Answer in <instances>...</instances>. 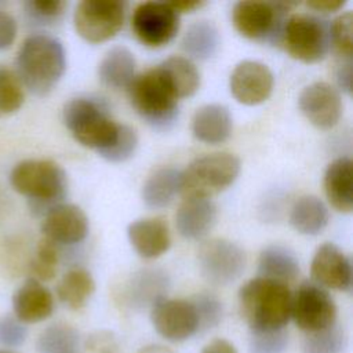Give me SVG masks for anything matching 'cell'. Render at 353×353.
I'll return each instance as SVG.
<instances>
[{
	"label": "cell",
	"mask_w": 353,
	"mask_h": 353,
	"mask_svg": "<svg viewBox=\"0 0 353 353\" xmlns=\"http://www.w3.org/2000/svg\"><path fill=\"white\" fill-rule=\"evenodd\" d=\"M170 280L159 269H145L135 273L125 290V299L131 307L142 309L152 306L157 299L165 296Z\"/></svg>",
	"instance_id": "603a6c76"
},
{
	"label": "cell",
	"mask_w": 353,
	"mask_h": 353,
	"mask_svg": "<svg viewBox=\"0 0 353 353\" xmlns=\"http://www.w3.org/2000/svg\"><path fill=\"white\" fill-rule=\"evenodd\" d=\"M281 43L294 59L305 63L319 62L331 47L330 25L312 14H292L284 23Z\"/></svg>",
	"instance_id": "52a82bcc"
},
{
	"label": "cell",
	"mask_w": 353,
	"mask_h": 353,
	"mask_svg": "<svg viewBox=\"0 0 353 353\" xmlns=\"http://www.w3.org/2000/svg\"><path fill=\"white\" fill-rule=\"evenodd\" d=\"M98 77L106 87L127 88L135 77L134 54L123 46L110 48L98 65Z\"/></svg>",
	"instance_id": "484cf974"
},
{
	"label": "cell",
	"mask_w": 353,
	"mask_h": 353,
	"mask_svg": "<svg viewBox=\"0 0 353 353\" xmlns=\"http://www.w3.org/2000/svg\"><path fill=\"white\" fill-rule=\"evenodd\" d=\"M17 22L12 15L0 10V51L12 46L17 36Z\"/></svg>",
	"instance_id": "60d3db41"
},
{
	"label": "cell",
	"mask_w": 353,
	"mask_h": 353,
	"mask_svg": "<svg viewBox=\"0 0 353 353\" xmlns=\"http://www.w3.org/2000/svg\"><path fill=\"white\" fill-rule=\"evenodd\" d=\"M233 119L229 109L221 103H208L199 108L192 117L193 137L207 145H219L229 139Z\"/></svg>",
	"instance_id": "44dd1931"
},
{
	"label": "cell",
	"mask_w": 353,
	"mask_h": 353,
	"mask_svg": "<svg viewBox=\"0 0 353 353\" xmlns=\"http://www.w3.org/2000/svg\"><path fill=\"white\" fill-rule=\"evenodd\" d=\"M95 291V281L91 273L83 268L69 269L57 284L59 301L69 309H81Z\"/></svg>",
	"instance_id": "f1b7e54d"
},
{
	"label": "cell",
	"mask_w": 353,
	"mask_h": 353,
	"mask_svg": "<svg viewBox=\"0 0 353 353\" xmlns=\"http://www.w3.org/2000/svg\"><path fill=\"white\" fill-rule=\"evenodd\" d=\"M181 192V170L161 167L156 170L142 186V200L146 207L159 210L170 205Z\"/></svg>",
	"instance_id": "4316f807"
},
{
	"label": "cell",
	"mask_w": 353,
	"mask_h": 353,
	"mask_svg": "<svg viewBox=\"0 0 353 353\" xmlns=\"http://www.w3.org/2000/svg\"><path fill=\"white\" fill-rule=\"evenodd\" d=\"M291 295L287 284L261 276L244 283L239 290V306L250 330L285 328L290 320Z\"/></svg>",
	"instance_id": "7a4b0ae2"
},
{
	"label": "cell",
	"mask_w": 353,
	"mask_h": 353,
	"mask_svg": "<svg viewBox=\"0 0 353 353\" xmlns=\"http://www.w3.org/2000/svg\"><path fill=\"white\" fill-rule=\"evenodd\" d=\"M324 192L330 204L339 212L353 208V167L349 157L331 161L324 172Z\"/></svg>",
	"instance_id": "7402d4cb"
},
{
	"label": "cell",
	"mask_w": 353,
	"mask_h": 353,
	"mask_svg": "<svg viewBox=\"0 0 353 353\" xmlns=\"http://www.w3.org/2000/svg\"><path fill=\"white\" fill-rule=\"evenodd\" d=\"M170 4L178 14H185V12H193L201 8L205 3L201 0H182V1H174Z\"/></svg>",
	"instance_id": "f6af8a7d"
},
{
	"label": "cell",
	"mask_w": 353,
	"mask_h": 353,
	"mask_svg": "<svg viewBox=\"0 0 353 353\" xmlns=\"http://www.w3.org/2000/svg\"><path fill=\"white\" fill-rule=\"evenodd\" d=\"M290 4L269 1H237L232 10L234 29L245 39L255 41H281Z\"/></svg>",
	"instance_id": "ba28073f"
},
{
	"label": "cell",
	"mask_w": 353,
	"mask_h": 353,
	"mask_svg": "<svg viewBox=\"0 0 353 353\" xmlns=\"http://www.w3.org/2000/svg\"><path fill=\"white\" fill-rule=\"evenodd\" d=\"M127 237L135 252L143 259H156L171 245V234L161 218H141L127 228Z\"/></svg>",
	"instance_id": "ac0fdd59"
},
{
	"label": "cell",
	"mask_w": 353,
	"mask_h": 353,
	"mask_svg": "<svg viewBox=\"0 0 353 353\" xmlns=\"http://www.w3.org/2000/svg\"><path fill=\"white\" fill-rule=\"evenodd\" d=\"M336 305L325 288L313 281H303L291 295L290 319L307 332L325 330L336 323Z\"/></svg>",
	"instance_id": "30bf717a"
},
{
	"label": "cell",
	"mask_w": 353,
	"mask_h": 353,
	"mask_svg": "<svg viewBox=\"0 0 353 353\" xmlns=\"http://www.w3.org/2000/svg\"><path fill=\"white\" fill-rule=\"evenodd\" d=\"M216 222V205L210 199L185 197L175 212L178 233L186 240L205 237Z\"/></svg>",
	"instance_id": "d6986e66"
},
{
	"label": "cell",
	"mask_w": 353,
	"mask_h": 353,
	"mask_svg": "<svg viewBox=\"0 0 353 353\" xmlns=\"http://www.w3.org/2000/svg\"><path fill=\"white\" fill-rule=\"evenodd\" d=\"M88 218L74 204H57L44 215L41 232L54 244L72 245L83 241L88 234Z\"/></svg>",
	"instance_id": "e0dca14e"
},
{
	"label": "cell",
	"mask_w": 353,
	"mask_h": 353,
	"mask_svg": "<svg viewBox=\"0 0 353 353\" xmlns=\"http://www.w3.org/2000/svg\"><path fill=\"white\" fill-rule=\"evenodd\" d=\"M150 321L170 342H183L199 332V317L190 299H157L150 306Z\"/></svg>",
	"instance_id": "4fadbf2b"
},
{
	"label": "cell",
	"mask_w": 353,
	"mask_h": 353,
	"mask_svg": "<svg viewBox=\"0 0 353 353\" xmlns=\"http://www.w3.org/2000/svg\"><path fill=\"white\" fill-rule=\"evenodd\" d=\"M125 7L124 1L83 0L74 8V29L83 40L91 44L108 41L121 30Z\"/></svg>",
	"instance_id": "9c48e42d"
},
{
	"label": "cell",
	"mask_w": 353,
	"mask_h": 353,
	"mask_svg": "<svg viewBox=\"0 0 353 353\" xmlns=\"http://www.w3.org/2000/svg\"><path fill=\"white\" fill-rule=\"evenodd\" d=\"M131 26L135 37L146 47L168 44L179 30V14L170 3L143 1L132 12Z\"/></svg>",
	"instance_id": "7c38bea8"
},
{
	"label": "cell",
	"mask_w": 353,
	"mask_h": 353,
	"mask_svg": "<svg viewBox=\"0 0 353 353\" xmlns=\"http://www.w3.org/2000/svg\"><path fill=\"white\" fill-rule=\"evenodd\" d=\"M159 68L167 77L179 99L192 97L200 87V72L193 61L182 55H172L164 59Z\"/></svg>",
	"instance_id": "f546056e"
},
{
	"label": "cell",
	"mask_w": 353,
	"mask_h": 353,
	"mask_svg": "<svg viewBox=\"0 0 353 353\" xmlns=\"http://www.w3.org/2000/svg\"><path fill=\"white\" fill-rule=\"evenodd\" d=\"M313 283L323 288L349 291L352 287V263L349 256L334 243L321 244L312 259Z\"/></svg>",
	"instance_id": "2e32d148"
},
{
	"label": "cell",
	"mask_w": 353,
	"mask_h": 353,
	"mask_svg": "<svg viewBox=\"0 0 353 353\" xmlns=\"http://www.w3.org/2000/svg\"><path fill=\"white\" fill-rule=\"evenodd\" d=\"M25 99L23 85L11 69L0 63V116L17 112Z\"/></svg>",
	"instance_id": "836d02e7"
},
{
	"label": "cell",
	"mask_w": 353,
	"mask_h": 353,
	"mask_svg": "<svg viewBox=\"0 0 353 353\" xmlns=\"http://www.w3.org/2000/svg\"><path fill=\"white\" fill-rule=\"evenodd\" d=\"M28 335V330L17 317H0V345L6 347L21 346Z\"/></svg>",
	"instance_id": "ab89813d"
},
{
	"label": "cell",
	"mask_w": 353,
	"mask_h": 353,
	"mask_svg": "<svg viewBox=\"0 0 353 353\" xmlns=\"http://www.w3.org/2000/svg\"><path fill=\"white\" fill-rule=\"evenodd\" d=\"M0 353H14L11 350H6V349H0Z\"/></svg>",
	"instance_id": "7dc6e473"
},
{
	"label": "cell",
	"mask_w": 353,
	"mask_h": 353,
	"mask_svg": "<svg viewBox=\"0 0 353 353\" xmlns=\"http://www.w3.org/2000/svg\"><path fill=\"white\" fill-rule=\"evenodd\" d=\"M36 347L39 353H81V338L74 327L55 323L43 330Z\"/></svg>",
	"instance_id": "4dcf8cb0"
},
{
	"label": "cell",
	"mask_w": 353,
	"mask_h": 353,
	"mask_svg": "<svg viewBox=\"0 0 353 353\" xmlns=\"http://www.w3.org/2000/svg\"><path fill=\"white\" fill-rule=\"evenodd\" d=\"M347 336L336 323L325 330L307 332L302 342V353H345Z\"/></svg>",
	"instance_id": "1f68e13d"
},
{
	"label": "cell",
	"mask_w": 353,
	"mask_h": 353,
	"mask_svg": "<svg viewBox=\"0 0 353 353\" xmlns=\"http://www.w3.org/2000/svg\"><path fill=\"white\" fill-rule=\"evenodd\" d=\"M352 22L353 15L350 11H345L338 15L330 25V40L335 52L341 58H352L353 39H352Z\"/></svg>",
	"instance_id": "8d00e7d4"
},
{
	"label": "cell",
	"mask_w": 353,
	"mask_h": 353,
	"mask_svg": "<svg viewBox=\"0 0 353 353\" xmlns=\"http://www.w3.org/2000/svg\"><path fill=\"white\" fill-rule=\"evenodd\" d=\"M336 83L341 91L350 94L352 91V58H341L335 70Z\"/></svg>",
	"instance_id": "b9f144b4"
},
{
	"label": "cell",
	"mask_w": 353,
	"mask_h": 353,
	"mask_svg": "<svg viewBox=\"0 0 353 353\" xmlns=\"http://www.w3.org/2000/svg\"><path fill=\"white\" fill-rule=\"evenodd\" d=\"M58 262H59V254H58L57 244L47 240L46 237L41 239L37 244L36 254L29 265L30 273L33 274L32 279L40 283L52 280L57 274Z\"/></svg>",
	"instance_id": "d6a6232c"
},
{
	"label": "cell",
	"mask_w": 353,
	"mask_h": 353,
	"mask_svg": "<svg viewBox=\"0 0 353 353\" xmlns=\"http://www.w3.org/2000/svg\"><path fill=\"white\" fill-rule=\"evenodd\" d=\"M258 272L261 277L288 284L298 277L299 262L290 248L270 244L259 254Z\"/></svg>",
	"instance_id": "d4e9b609"
},
{
	"label": "cell",
	"mask_w": 353,
	"mask_h": 353,
	"mask_svg": "<svg viewBox=\"0 0 353 353\" xmlns=\"http://www.w3.org/2000/svg\"><path fill=\"white\" fill-rule=\"evenodd\" d=\"M250 353H285L288 332L285 328L274 331H251Z\"/></svg>",
	"instance_id": "74e56055"
},
{
	"label": "cell",
	"mask_w": 353,
	"mask_h": 353,
	"mask_svg": "<svg viewBox=\"0 0 353 353\" xmlns=\"http://www.w3.org/2000/svg\"><path fill=\"white\" fill-rule=\"evenodd\" d=\"M62 119L72 137L99 156L117 141L121 125L109 117L101 102L92 98H73L62 109Z\"/></svg>",
	"instance_id": "5b68a950"
},
{
	"label": "cell",
	"mask_w": 353,
	"mask_h": 353,
	"mask_svg": "<svg viewBox=\"0 0 353 353\" xmlns=\"http://www.w3.org/2000/svg\"><path fill=\"white\" fill-rule=\"evenodd\" d=\"M66 6L62 0H29L23 3V11L32 23L50 25L62 18Z\"/></svg>",
	"instance_id": "d590c367"
},
{
	"label": "cell",
	"mask_w": 353,
	"mask_h": 353,
	"mask_svg": "<svg viewBox=\"0 0 353 353\" xmlns=\"http://www.w3.org/2000/svg\"><path fill=\"white\" fill-rule=\"evenodd\" d=\"M138 353H174L170 347L163 345H148L143 346Z\"/></svg>",
	"instance_id": "bcb514c9"
},
{
	"label": "cell",
	"mask_w": 353,
	"mask_h": 353,
	"mask_svg": "<svg viewBox=\"0 0 353 353\" xmlns=\"http://www.w3.org/2000/svg\"><path fill=\"white\" fill-rule=\"evenodd\" d=\"M12 188L26 196L30 208L37 214H44L61 204L66 196L68 182L65 171L52 160H23L18 163L11 174Z\"/></svg>",
	"instance_id": "277c9868"
},
{
	"label": "cell",
	"mask_w": 353,
	"mask_h": 353,
	"mask_svg": "<svg viewBox=\"0 0 353 353\" xmlns=\"http://www.w3.org/2000/svg\"><path fill=\"white\" fill-rule=\"evenodd\" d=\"M190 301L199 317V332L208 331L221 323L223 316V306L215 295L210 292H200Z\"/></svg>",
	"instance_id": "e575fe53"
},
{
	"label": "cell",
	"mask_w": 353,
	"mask_h": 353,
	"mask_svg": "<svg viewBox=\"0 0 353 353\" xmlns=\"http://www.w3.org/2000/svg\"><path fill=\"white\" fill-rule=\"evenodd\" d=\"M15 69L21 84L30 92L48 94L66 70L63 44L47 33L28 36L15 58Z\"/></svg>",
	"instance_id": "6da1fadb"
},
{
	"label": "cell",
	"mask_w": 353,
	"mask_h": 353,
	"mask_svg": "<svg viewBox=\"0 0 353 353\" xmlns=\"http://www.w3.org/2000/svg\"><path fill=\"white\" fill-rule=\"evenodd\" d=\"M201 276L212 285H229L244 272L247 256L244 250L228 239H211L197 252Z\"/></svg>",
	"instance_id": "8fae6325"
},
{
	"label": "cell",
	"mask_w": 353,
	"mask_h": 353,
	"mask_svg": "<svg viewBox=\"0 0 353 353\" xmlns=\"http://www.w3.org/2000/svg\"><path fill=\"white\" fill-rule=\"evenodd\" d=\"M330 214L327 205L317 196L299 197L290 212L291 226L301 234L317 236L328 225Z\"/></svg>",
	"instance_id": "83f0119b"
},
{
	"label": "cell",
	"mask_w": 353,
	"mask_h": 353,
	"mask_svg": "<svg viewBox=\"0 0 353 353\" xmlns=\"http://www.w3.org/2000/svg\"><path fill=\"white\" fill-rule=\"evenodd\" d=\"M127 90L132 108L150 127L167 131L175 124L179 98L159 65L135 76Z\"/></svg>",
	"instance_id": "3957f363"
},
{
	"label": "cell",
	"mask_w": 353,
	"mask_h": 353,
	"mask_svg": "<svg viewBox=\"0 0 353 353\" xmlns=\"http://www.w3.org/2000/svg\"><path fill=\"white\" fill-rule=\"evenodd\" d=\"M240 160L226 152L204 154L181 171L183 197L210 199L228 189L240 174Z\"/></svg>",
	"instance_id": "8992f818"
},
{
	"label": "cell",
	"mask_w": 353,
	"mask_h": 353,
	"mask_svg": "<svg viewBox=\"0 0 353 353\" xmlns=\"http://www.w3.org/2000/svg\"><path fill=\"white\" fill-rule=\"evenodd\" d=\"M201 353H237V350L228 339L215 338L203 347Z\"/></svg>",
	"instance_id": "ee69618b"
},
{
	"label": "cell",
	"mask_w": 353,
	"mask_h": 353,
	"mask_svg": "<svg viewBox=\"0 0 353 353\" xmlns=\"http://www.w3.org/2000/svg\"><path fill=\"white\" fill-rule=\"evenodd\" d=\"M272 70L259 61L239 62L230 73L229 90L233 98L243 105L255 106L265 102L273 91Z\"/></svg>",
	"instance_id": "5bb4252c"
},
{
	"label": "cell",
	"mask_w": 353,
	"mask_h": 353,
	"mask_svg": "<svg viewBox=\"0 0 353 353\" xmlns=\"http://www.w3.org/2000/svg\"><path fill=\"white\" fill-rule=\"evenodd\" d=\"M301 113L319 130L335 127L342 116V98L334 85L325 81H314L306 85L298 98Z\"/></svg>",
	"instance_id": "9a60e30c"
},
{
	"label": "cell",
	"mask_w": 353,
	"mask_h": 353,
	"mask_svg": "<svg viewBox=\"0 0 353 353\" xmlns=\"http://www.w3.org/2000/svg\"><path fill=\"white\" fill-rule=\"evenodd\" d=\"M138 146V137L134 128L123 124L116 143L101 157L110 163H123L134 156Z\"/></svg>",
	"instance_id": "f35d334b"
},
{
	"label": "cell",
	"mask_w": 353,
	"mask_h": 353,
	"mask_svg": "<svg viewBox=\"0 0 353 353\" xmlns=\"http://www.w3.org/2000/svg\"><path fill=\"white\" fill-rule=\"evenodd\" d=\"M219 47V32L211 21L205 19L190 23L181 40V48L190 61H208L218 54Z\"/></svg>",
	"instance_id": "cb8c5ba5"
},
{
	"label": "cell",
	"mask_w": 353,
	"mask_h": 353,
	"mask_svg": "<svg viewBox=\"0 0 353 353\" xmlns=\"http://www.w3.org/2000/svg\"><path fill=\"white\" fill-rule=\"evenodd\" d=\"M12 309L21 323H39L52 314L54 298L47 287L30 277L15 291Z\"/></svg>",
	"instance_id": "ffe728a7"
},
{
	"label": "cell",
	"mask_w": 353,
	"mask_h": 353,
	"mask_svg": "<svg viewBox=\"0 0 353 353\" xmlns=\"http://www.w3.org/2000/svg\"><path fill=\"white\" fill-rule=\"evenodd\" d=\"M346 4V1H341V0H324V1H310L306 3V6L316 11V12H321V14H332L339 11L341 8H343V6Z\"/></svg>",
	"instance_id": "7bdbcfd3"
}]
</instances>
